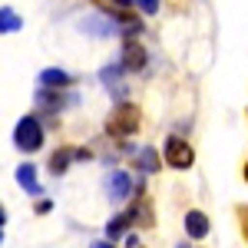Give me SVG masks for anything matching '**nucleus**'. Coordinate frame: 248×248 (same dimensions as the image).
Returning a JSON list of instances; mask_svg holds the SVG:
<instances>
[{
  "label": "nucleus",
  "instance_id": "obj_1",
  "mask_svg": "<svg viewBox=\"0 0 248 248\" xmlns=\"http://www.w3.org/2000/svg\"><path fill=\"white\" fill-rule=\"evenodd\" d=\"M14 142H17L20 153H37L40 146H43V129H40V123L33 119V116H23V119L17 123Z\"/></svg>",
  "mask_w": 248,
  "mask_h": 248
},
{
  "label": "nucleus",
  "instance_id": "obj_2",
  "mask_svg": "<svg viewBox=\"0 0 248 248\" xmlns=\"http://www.w3.org/2000/svg\"><path fill=\"white\" fill-rule=\"evenodd\" d=\"M106 129H109V136H129V133H136V129H139V109H136V106H116V113L109 116Z\"/></svg>",
  "mask_w": 248,
  "mask_h": 248
},
{
  "label": "nucleus",
  "instance_id": "obj_3",
  "mask_svg": "<svg viewBox=\"0 0 248 248\" xmlns=\"http://www.w3.org/2000/svg\"><path fill=\"white\" fill-rule=\"evenodd\" d=\"M166 159H169V166H175V169H189L192 162H195V153H192V146L186 139L172 136L169 142H166Z\"/></svg>",
  "mask_w": 248,
  "mask_h": 248
},
{
  "label": "nucleus",
  "instance_id": "obj_4",
  "mask_svg": "<svg viewBox=\"0 0 248 248\" xmlns=\"http://www.w3.org/2000/svg\"><path fill=\"white\" fill-rule=\"evenodd\" d=\"M146 66V50L136 43V40H126V46H123V66L119 70H142Z\"/></svg>",
  "mask_w": 248,
  "mask_h": 248
},
{
  "label": "nucleus",
  "instance_id": "obj_5",
  "mask_svg": "<svg viewBox=\"0 0 248 248\" xmlns=\"http://www.w3.org/2000/svg\"><path fill=\"white\" fill-rule=\"evenodd\" d=\"M40 83H43V90H63V86H73V77L63 70H43Z\"/></svg>",
  "mask_w": 248,
  "mask_h": 248
},
{
  "label": "nucleus",
  "instance_id": "obj_6",
  "mask_svg": "<svg viewBox=\"0 0 248 248\" xmlns=\"http://www.w3.org/2000/svg\"><path fill=\"white\" fill-rule=\"evenodd\" d=\"M186 232H189L192 238H205L209 235V218L202 212H189L186 215Z\"/></svg>",
  "mask_w": 248,
  "mask_h": 248
},
{
  "label": "nucleus",
  "instance_id": "obj_7",
  "mask_svg": "<svg viewBox=\"0 0 248 248\" xmlns=\"http://www.w3.org/2000/svg\"><path fill=\"white\" fill-rule=\"evenodd\" d=\"M129 189H133V182H129L126 172H113V175H109V195H113V199H126Z\"/></svg>",
  "mask_w": 248,
  "mask_h": 248
},
{
  "label": "nucleus",
  "instance_id": "obj_8",
  "mask_svg": "<svg viewBox=\"0 0 248 248\" xmlns=\"http://www.w3.org/2000/svg\"><path fill=\"white\" fill-rule=\"evenodd\" d=\"M17 182H20V186H23L27 192H30V195H37V192H40V182H37V169H33V166H27V162H23V166L17 169Z\"/></svg>",
  "mask_w": 248,
  "mask_h": 248
},
{
  "label": "nucleus",
  "instance_id": "obj_9",
  "mask_svg": "<svg viewBox=\"0 0 248 248\" xmlns=\"http://www.w3.org/2000/svg\"><path fill=\"white\" fill-rule=\"evenodd\" d=\"M73 159H77V149H57L53 159H50V172H53V175H63Z\"/></svg>",
  "mask_w": 248,
  "mask_h": 248
},
{
  "label": "nucleus",
  "instance_id": "obj_10",
  "mask_svg": "<svg viewBox=\"0 0 248 248\" xmlns=\"http://www.w3.org/2000/svg\"><path fill=\"white\" fill-rule=\"evenodd\" d=\"M136 166H139L142 172H155V169H159V153H155L153 146L139 149V155H136Z\"/></svg>",
  "mask_w": 248,
  "mask_h": 248
},
{
  "label": "nucleus",
  "instance_id": "obj_11",
  "mask_svg": "<svg viewBox=\"0 0 248 248\" xmlns=\"http://www.w3.org/2000/svg\"><path fill=\"white\" fill-rule=\"evenodd\" d=\"M20 27H23V20H20L10 7H0V33H14Z\"/></svg>",
  "mask_w": 248,
  "mask_h": 248
},
{
  "label": "nucleus",
  "instance_id": "obj_12",
  "mask_svg": "<svg viewBox=\"0 0 248 248\" xmlns=\"http://www.w3.org/2000/svg\"><path fill=\"white\" fill-rule=\"evenodd\" d=\"M103 83H109V93L123 99V83H119V66H106L103 70Z\"/></svg>",
  "mask_w": 248,
  "mask_h": 248
},
{
  "label": "nucleus",
  "instance_id": "obj_13",
  "mask_svg": "<svg viewBox=\"0 0 248 248\" xmlns=\"http://www.w3.org/2000/svg\"><path fill=\"white\" fill-rule=\"evenodd\" d=\"M126 225H133V222H129V215H119V218H116V222H109V238H116V235H119V232L126 229Z\"/></svg>",
  "mask_w": 248,
  "mask_h": 248
},
{
  "label": "nucleus",
  "instance_id": "obj_14",
  "mask_svg": "<svg viewBox=\"0 0 248 248\" xmlns=\"http://www.w3.org/2000/svg\"><path fill=\"white\" fill-rule=\"evenodd\" d=\"M40 103H43V106H50V109H60V106H66V99H60V96H50L46 90L40 93Z\"/></svg>",
  "mask_w": 248,
  "mask_h": 248
},
{
  "label": "nucleus",
  "instance_id": "obj_15",
  "mask_svg": "<svg viewBox=\"0 0 248 248\" xmlns=\"http://www.w3.org/2000/svg\"><path fill=\"white\" fill-rule=\"evenodd\" d=\"M136 7H139L142 14H155V10H159V3H155V0H139Z\"/></svg>",
  "mask_w": 248,
  "mask_h": 248
},
{
  "label": "nucleus",
  "instance_id": "obj_16",
  "mask_svg": "<svg viewBox=\"0 0 248 248\" xmlns=\"http://www.w3.org/2000/svg\"><path fill=\"white\" fill-rule=\"evenodd\" d=\"M50 209H53V202H46V199H43V202H37V212H40V215H43V212H50Z\"/></svg>",
  "mask_w": 248,
  "mask_h": 248
},
{
  "label": "nucleus",
  "instance_id": "obj_17",
  "mask_svg": "<svg viewBox=\"0 0 248 248\" xmlns=\"http://www.w3.org/2000/svg\"><path fill=\"white\" fill-rule=\"evenodd\" d=\"M90 248H113L109 242H96V245H90Z\"/></svg>",
  "mask_w": 248,
  "mask_h": 248
},
{
  "label": "nucleus",
  "instance_id": "obj_18",
  "mask_svg": "<svg viewBox=\"0 0 248 248\" xmlns=\"http://www.w3.org/2000/svg\"><path fill=\"white\" fill-rule=\"evenodd\" d=\"M3 222H7V212H3V205H0V229H3Z\"/></svg>",
  "mask_w": 248,
  "mask_h": 248
},
{
  "label": "nucleus",
  "instance_id": "obj_19",
  "mask_svg": "<svg viewBox=\"0 0 248 248\" xmlns=\"http://www.w3.org/2000/svg\"><path fill=\"white\" fill-rule=\"evenodd\" d=\"M245 215H248V209H245ZM245 235H248V218H245Z\"/></svg>",
  "mask_w": 248,
  "mask_h": 248
},
{
  "label": "nucleus",
  "instance_id": "obj_20",
  "mask_svg": "<svg viewBox=\"0 0 248 248\" xmlns=\"http://www.w3.org/2000/svg\"><path fill=\"white\" fill-rule=\"evenodd\" d=\"M245 182H248V162H245Z\"/></svg>",
  "mask_w": 248,
  "mask_h": 248
},
{
  "label": "nucleus",
  "instance_id": "obj_21",
  "mask_svg": "<svg viewBox=\"0 0 248 248\" xmlns=\"http://www.w3.org/2000/svg\"><path fill=\"white\" fill-rule=\"evenodd\" d=\"M0 242H3V235H0Z\"/></svg>",
  "mask_w": 248,
  "mask_h": 248
}]
</instances>
